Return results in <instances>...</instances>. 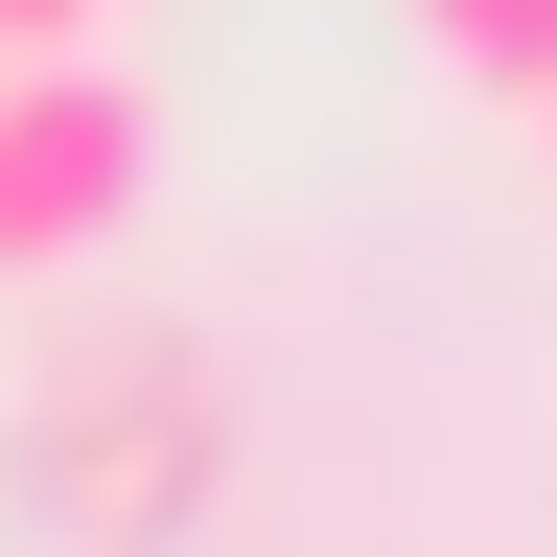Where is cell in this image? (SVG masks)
<instances>
[{
  "label": "cell",
  "mask_w": 557,
  "mask_h": 557,
  "mask_svg": "<svg viewBox=\"0 0 557 557\" xmlns=\"http://www.w3.org/2000/svg\"><path fill=\"white\" fill-rule=\"evenodd\" d=\"M139 163H163L139 70H116V47H24V70H0V278H70V256H116Z\"/></svg>",
  "instance_id": "cell-1"
},
{
  "label": "cell",
  "mask_w": 557,
  "mask_h": 557,
  "mask_svg": "<svg viewBox=\"0 0 557 557\" xmlns=\"http://www.w3.org/2000/svg\"><path fill=\"white\" fill-rule=\"evenodd\" d=\"M418 47H442L465 94H534V70H557V0H418Z\"/></svg>",
  "instance_id": "cell-2"
},
{
  "label": "cell",
  "mask_w": 557,
  "mask_h": 557,
  "mask_svg": "<svg viewBox=\"0 0 557 557\" xmlns=\"http://www.w3.org/2000/svg\"><path fill=\"white\" fill-rule=\"evenodd\" d=\"M116 24V0H0V70H24V47H94Z\"/></svg>",
  "instance_id": "cell-3"
},
{
  "label": "cell",
  "mask_w": 557,
  "mask_h": 557,
  "mask_svg": "<svg viewBox=\"0 0 557 557\" xmlns=\"http://www.w3.org/2000/svg\"><path fill=\"white\" fill-rule=\"evenodd\" d=\"M511 116H534V163H557V70H534V94H511Z\"/></svg>",
  "instance_id": "cell-4"
}]
</instances>
